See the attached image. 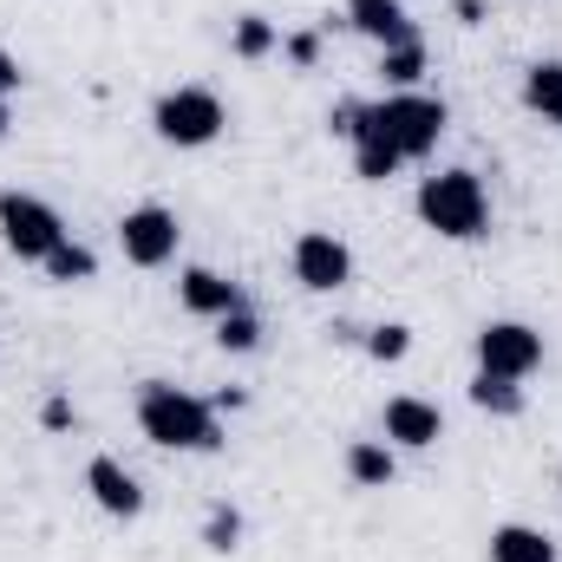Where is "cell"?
<instances>
[{
    "mask_svg": "<svg viewBox=\"0 0 562 562\" xmlns=\"http://www.w3.org/2000/svg\"><path fill=\"white\" fill-rule=\"evenodd\" d=\"M138 431L164 451H223V425L216 406L170 386V380H144L138 386Z\"/></svg>",
    "mask_w": 562,
    "mask_h": 562,
    "instance_id": "6da1fadb",
    "label": "cell"
},
{
    "mask_svg": "<svg viewBox=\"0 0 562 562\" xmlns=\"http://www.w3.org/2000/svg\"><path fill=\"white\" fill-rule=\"evenodd\" d=\"M419 223L438 229L445 243H477L491 229V196L477 170H438L419 183Z\"/></svg>",
    "mask_w": 562,
    "mask_h": 562,
    "instance_id": "7a4b0ae2",
    "label": "cell"
},
{
    "mask_svg": "<svg viewBox=\"0 0 562 562\" xmlns=\"http://www.w3.org/2000/svg\"><path fill=\"white\" fill-rule=\"evenodd\" d=\"M445 125H451L445 99H425V92H386L380 105H360V132H380L406 164L431 157L438 138H445Z\"/></svg>",
    "mask_w": 562,
    "mask_h": 562,
    "instance_id": "3957f363",
    "label": "cell"
},
{
    "mask_svg": "<svg viewBox=\"0 0 562 562\" xmlns=\"http://www.w3.org/2000/svg\"><path fill=\"white\" fill-rule=\"evenodd\" d=\"M223 125H229V112H223V99H216L210 86H177V92H164V99L150 105V132L164 144H177V150L216 144Z\"/></svg>",
    "mask_w": 562,
    "mask_h": 562,
    "instance_id": "277c9868",
    "label": "cell"
},
{
    "mask_svg": "<svg viewBox=\"0 0 562 562\" xmlns=\"http://www.w3.org/2000/svg\"><path fill=\"white\" fill-rule=\"evenodd\" d=\"M0 243L20 256V262H46L59 243H66V223L53 203L26 196V190H0Z\"/></svg>",
    "mask_w": 562,
    "mask_h": 562,
    "instance_id": "5b68a950",
    "label": "cell"
},
{
    "mask_svg": "<svg viewBox=\"0 0 562 562\" xmlns=\"http://www.w3.org/2000/svg\"><path fill=\"white\" fill-rule=\"evenodd\" d=\"M537 367H543V334L530 321H484L477 327V373L530 380Z\"/></svg>",
    "mask_w": 562,
    "mask_h": 562,
    "instance_id": "8992f818",
    "label": "cell"
},
{
    "mask_svg": "<svg viewBox=\"0 0 562 562\" xmlns=\"http://www.w3.org/2000/svg\"><path fill=\"white\" fill-rule=\"evenodd\" d=\"M177 243H183V223L164 203H138V210L119 216V249H125L132 269H164L177 256Z\"/></svg>",
    "mask_w": 562,
    "mask_h": 562,
    "instance_id": "52a82bcc",
    "label": "cell"
},
{
    "mask_svg": "<svg viewBox=\"0 0 562 562\" xmlns=\"http://www.w3.org/2000/svg\"><path fill=\"white\" fill-rule=\"evenodd\" d=\"M294 281L314 288V294H340L353 281V249L340 236H327V229L294 236Z\"/></svg>",
    "mask_w": 562,
    "mask_h": 562,
    "instance_id": "ba28073f",
    "label": "cell"
},
{
    "mask_svg": "<svg viewBox=\"0 0 562 562\" xmlns=\"http://www.w3.org/2000/svg\"><path fill=\"white\" fill-rule=\"evenodd\" d=\"M438 438H445V413H438L431 400H413V393L386 400V445L425 451V445H438Z\"/></svg>",
    "mask_w": 562,
    "mask_h": 562,
    "instance_id": "9c48e42d",
    "label": "cell"
},
{
    "mask_svg": "<svg viewBox=\"0 0 562 562\" xmlns=\"http://www.w3.org/2000/svg\"><path fill=\"white\" fill-rule=\"evenodd\" d=\"M347 26H353V33H367L380 53H386V46H406V40H419L413 13H406L400 0H347Z\"/></svg>",
    "mask_w": 562,
    "mask_h": 562,
    "instance_id": "30bf717a",
    "label": "cell"
},
{
    "mask_svg": "<svg viewBox=\"0 0 562 562\" xmlns=\"http://www.w3.org/2000/svg\"><path fill=\"white\" fill-rule=\"evenodd\" d=\"M177 301H183L190 314H203V321H223V314L249 307L243 288L229 276H216V269H183V276H177Z\"/></svg>",
    "mask_w": 562,
    "mask_h": 562,
    "instance_id": "8fae6325",
    "label": "cell"
},
{
    "mask_svg": "<svg viewBox=\"0 0 562 562\" xmlns=\"http://www.w3.org/2000/svg\"><path fill=\"white\" fill-rule=\"evenodd\" d=\"M86 491H92V504H99L105 517H138L144 510L138 477H132L119 458H92V464H86Z\"/></svg>",
    "mask_w": 562,
    "mask_h": 562,
    "instance_id": "7c38bea8",
    "label": "cell"
},
{
    "mask_svg": "<svg viewBox=\"0 0 562 562\" xmlns=\"http://www.w3.org/2000/svg\"><path fill=\"white\" fill-rule=\"evenodd\" d=\"M347 477H353L360 491H386V484L400 477L393 445H386V438H353V445H347Z\"/></svg>",
    "mask_w": 562,
    "mask_h": 562,
    "instance_id": "4fadbf2b",
    "label": "cell"
},
{
    "mask_svg": "<svg viewBox=\"0 0 562 562\" xmlns=\"http://www.w3.org/2000/svg\"><path fill=\"white\" fill-rule=\"evenodd\" d=\"M491 562H557V543L530 524H497L491 530Z\"/></svg>",
    "mask_w": 562,
    "mask_h": 562,
    "instance_id": "5bb4252c",
    "label": "cell"
},
{
    "mask_svg": "<svg viewBox=\"0 0 562 562\" xmlns=\"http://www.w3.org/2000/svg\"><path fill=\"white\" fill-rule=\"evenodd\" d=\"M524 105H530L537 119L562 125V66L557 59H537V66L524 72Z\"/></svg>",
    "mask_w": 562,
    "mask_h": 562,
    "instance_id": "9a60e30c",
    "label": "cell"
},
{
    "mask_svg": "<svg viewBox=\"0 0 562 562\" xmlns=\"http://www.w3.org/2000/svg\"><path fill=\"white\" fill-rule=\"evenodd\" d=\"M400 164H406V157H400L393 144L380 138V132H353V170H360L367 183H386Z\"/></svg>",
    "mask_w": 562,
    "mask_h": 562,
    "instance_id": "2e32d148",
    "label": "cell"
},
{
    "mask_svg": "<svg viewBox=\"0 0 562 562\" xmlns=\"http://www.w3.org/2000/svg\"><path fill=\"white\" fill-rule=\"evenodd\" d=\"M471 406L477 413H497V419H517L524 413V386L517 380H497V373H477L471 380Z\"/></svg>",
    "mask_w": 562,
    "mask_h": 562,
    "instance_id": "e0dca14e",
    "label": "cell"
},
{
    "mask_svg": "<svg viewBox=\"0 0 562 562\" xmlns=\"http://www.w3.org/2000/svg\"><path fill=\"white\" fill-rule=\"evenodd\" d=\"M380 79H386L393 92H413V86L425 79V46H419V40L386 46V53H380Z\"/></svg>",
    "mask_w": 562,
    "mask_h": 562,
    "instance_id": "ac0fdd59",
    "label": "cell"
},
{
    "mask_svg": "<svg viewBox=\"0 0 562 562\" xmlns=\"http://www.w3.org/2000/svg\"><path fill=\"white\" fill-rule=\"evenodd\" d=\"M229 46H236V59H269V53L281 46V33H276V20H262V13H243Z\"/></svg>",
    "mask_w": 562,
    "mask_h": 562,
    "instance_id": "d6986e66",
    "label": "cell"
},
{
    "mask_svg": "<svg viewBox=\"0 0 562 562\" xmlns=\"http://www.w3.org/2000/svg\"><path fill=\"white\" fill-rule=\"evenodd\" d=\"M216 340H223V353H256V347H262V321H256L249 307H236V314L216 321Z\"/></svg>",
    "mask_w": 562,
    "mask_h": 562,
    "instance_id": "ffe728a7",
    "label": "cell"
},
{
    "mask_svg": "<svg viewBox=\"0 0 562 562\" xmlns=\"http://www.w3.org/2000/svg\"><path fill=\"white\" fill-rule=\"evenodd\" d=\"M40 269H46L53 281H92V276H99V256H92V249H79V243H59Z\"/></svg>",
    "mask_w": 562,
    "mask_h": 562,
    "instance_id": "44dd1931",
    "label": "cell"
},
{
    "mask_svg": "<svg viewBox=\"0 0 562 562\" xmlns=\"http://www.w3.org/2000/svg\"><path fill=\"white\" fill-rule=\"evenodd\" d=\"M203 543H210L216 557H229V550L243 543V510H229V504H216V510H210V524H203Z\"/></svg>",
    "mask_w": 562,
    "mask_h": 562,
    "instance_id": "7402d4cb",
    "label": "cell"
},
{
    "mask_svg": "<svg viewBox=\"0 0 562 562\" xmlns=\"http://www.w3.org/2000/svg\"><path fill=\"white\" fill-rule=\"evenodd\" d=\"M367 353H373V360H406V353H413V327H400V321L373 327V334H367Z\"/></svg>",
    "mask_w": 562,
    "mask_h": 562,
    "instance_id": "603a6c76",
    "label": "cell"
},
{
    "mask_svg": "<svg viewBox=\"0 0 562 562\" xmlns=\"http://www.w3.org/2000/svg\"><path fill=\"white\" fill-rule=\"evenodd\" d=\"M327 132L353 144V132H360V105H334V112H327Z\"/></svg>",
    "mask_w": 562,
    "mask_h": 562,
    "instance_id": "cb8c5ba5",
    "label": "cell"
},
{
    "mask_svg": "<svg viewBox=\"0 0 562 562\" xmlns=\"http://www.w3.org/2000/svg\"><path fill=\"white\" fill-rule=\"evenodd\" d=\"M281 46H288L294 66H314V59H321V40H314V33H294V40H281Z\"/></svg>",
    "mask_w": 562,
    "mask_h": 562,
    "instance_id": "d4e9b609",
    "label": "cell"
},
{
    "mask_svg": "<svg viewBox=\"0 0 562 562\" xmlns=\"http://www.w3.org/2000/svg\"><path fill=\"white\" fill-rule=\"evenodd\" d=\"M20 79H26V72H20V59L0 46V99H13V92H20Z\"/></svg>",
    "mask_w": 562,
    "mask_h": 562,
    "instance_id": "484cf974",
    "label": "cell"
},
{
    "mask_svg": "<svg viewBox=\"0 0 562 562\" xmlns=\"http://www.w3.org/2000/svg\"><path fill=\"white\" fill-rule=\"evenodd\" d=\"M40 425H46V431H66V425H72V400H46Z\"/></svg>",
    "mask_w": 562,
    "mask_h": 562,
    "instance_id": "4316f807",
    "label": "cell"
},
{
    "mask_svg": "<svg viewBox=\"0 0 562 562\" xmlns=\"http://www.w3.org/2000/svg\"><path fill=\"white\" fill-rule=\"evenodd\" d=\"M7 132H13V112H7V99H0V138H7Z\"/></svg>",
    "mask_w": 562,
    "mask_h": 562,
    "instance_id": "83f0119b",
    "label": "cell"
}]
</instances>
